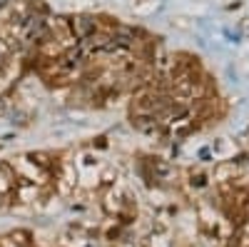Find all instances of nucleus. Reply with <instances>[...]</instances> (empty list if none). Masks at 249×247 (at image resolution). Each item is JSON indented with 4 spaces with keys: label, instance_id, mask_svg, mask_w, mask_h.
Segmentation results:
<instances>
[{
    "label": "nucleus",
    "instance_id": "nucleus-1",
    "mask_svg": "<svg viewBox=\"0 0 249 247\" xmlns=\"http://www.w3.org/2000/svg\"><path fill=\"white\" fill-rule=\"evenodd\" d=\"M97 30V23L95 20H90V18H77V20H72V33L77 35V38H88L90 33H95Z\"/></svg>",
    "mask_w": 249,
    "mask_h": 247
}]
</instances>
